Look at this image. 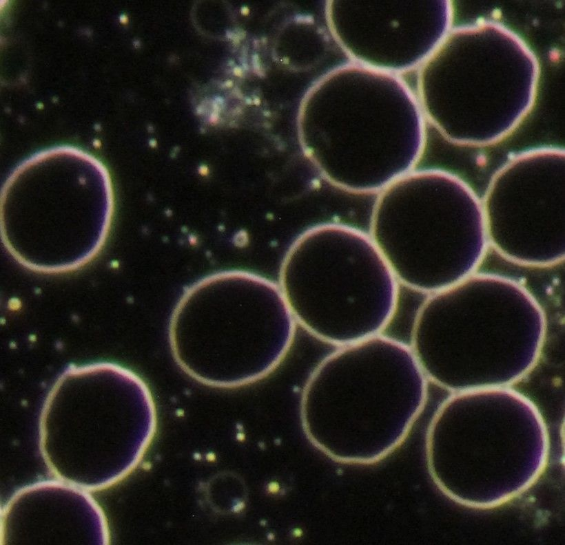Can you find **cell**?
I'll use <instances>...</instances> for the list:
<instances>
[{
  "label": "cell",
  "instance_id": "1",
  "mask_svg": "<svg viewBox=\"0 0 565 545\" xmlns=\"http://www.w3.org/2000/svg\"><path fill=\"white\" fill-rule=\"evenodd\" d=\"M546 332L544 310L524 285L476 272L428 295L409 346L428 380L455 393L520 382L537 365Z\"/></svg>",
  "mask_w": 565,
  "mask_h": 545
},
{
  "label": "cell",
  "instance_id": "2",
  "mask_svg": "<svg viewBox=\"0 0 565 545\" xmlns=\"http://www.w3.org/2000/svg\"><path fill=\"white\" fill-rule=\"evenodd\" d=\"M297 323L278 284L245 271L207 276L186 289L170 319L180 369L195 381L233 388L271 374L288 354Z\"/></svg>",
  "mask_w": 565,
  "mask_h": 545
},
{
  "label": "cell",
  "instance_id": "3",
  "mask_svg": "<svg viewBox=\"0 0 565 545\" xmlns=\"http://www.w3.org/2000/svg\"><path fill=\"white\" fill-rule=\"evenodd\" d=\"M369 234L400 284L428 295L476 272L490 246L481 199L436 168L415 169L378 193Z\"/></svg>",
  "mask_w": 565,
  "mask_h": 545
},
{
  "label": "cell",
  "instance_id": "4",
  "mask_svg": "<svg viewBox=\"0 0 565 545\" xmlns=\"http://www.w3.org/2000/svg\"><path fill=\"white\" fill-rule=\"evenodd\" d=\"M400 285L369 233L333 222L298 235L278 284L297 324L337 348L382 334L398 310Z\"/></svg>",
  "mask_w": 565,
  "mask_h": 545
},
{
  "label": "cell",
  "instance_id": "5",
  "mask_svg": "<svg viewBox=\"0 0 565 545\" xmlns=\"http://www.w3.org/2000/svg\"><path fill=\"white\" fill-rule=\"evenodd\" d=\"M565 158L541 147L510 158L493 174L482 205L490 246L520 266L564 261Z\"/></svg>",
  "mask_w": 565,
  "mask_h": 545
},
{
  "label": "cell",
  "instance_id": "6",
  "mask_svg": "<svg viewBox=\"0 0 565 545\" xmlns=\"http://www.w3.org/2000/svg\"><path fill=\"white\" fill-rule=\"evenodd\" d=\"M428 378L409 345L378 334L337 349L309 374L302 394L307 416L378 414L413 416Z\"/></svg>",
  "mask_w": 565,
  "mask_h": 545
},
{
  "label": "cell",
  "instance_id": "7",
  "mask_svg": "<svg viewBox=\"0 0 565 545\" xmlns=\"http://www.w3.org/2000/svg\"><path fill=\"white\" fill-rule=\"evenodd\" d=\"M258 58H259L258 55L257 54H254V56L252 57V61H253V65H254L255 72L258 74L260 75L262 74V70L260 69V64H259V62H258V61H259Z\"/></svg>",
  "mask_w": 565,
  "mask_h": 545
},
{
  "label": "cell",
  "instance_id": "8",
  "mask_svg": "<svg viewBox=\"0 0 565 545\" xmlns=\"http://www.w3.org/2000/svg\"><path fill=\"white\" fill-rule=\"evenodd\" d=\"M233 73L236 76H241L243 74L242 69L239 67H235L233 69Z\"/></svg>",
  "mask_w": 565,
  "mask_h": 545
},
{
  "label": "cell",
  "instance_id": "9",
  "mask_svg": "<svg viewBox=\"0 0 565 545\" xmlns=\"http://www.w3.org/2000/svg\"><path fill=\"white\" fill-rule=\"evenodd\" d=\"M240 12L243 15H247L249 13V9L247 6H243Z\"/></svg>",
  "mask_w": 565,
  "mask_h": 545
},
{
  "label": "cell",
  "instance_id": "10",
  "mask_svg": "<svg viewBox=\"0 0 565 545\" xmlns=\"http://www.w3.org/2000/svg\"><path fill=\"white\" fill-rule=\"evenodd\" d=\"M225 85L226 87H230L232 86L233 82L231 80H227V81H225Z\"/></svg>",
  "mask_w": 565,
  "mask_h": 545
},
{
  "label": "cell",
  "instance_id": "11",
  "mask_svg": "<svg viewBox=\"0 0 565 545\" xmlns=\"http://www.w3.org/2000/svg\"><path fill=\"white\" fill-rule=\"evenodd\" d=\"M253 103H254L255 105H258L260 103V99H259L258 97H256V98L254 99Z\"/></svg>",
  "mask_w": 565,
  "mask_h": 545
}]
</instances>
